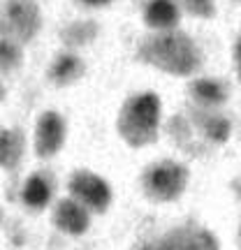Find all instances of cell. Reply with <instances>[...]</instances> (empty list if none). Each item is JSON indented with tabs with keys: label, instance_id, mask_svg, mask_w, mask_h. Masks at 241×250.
I'll use <instances>...</instances> for the list:
<instances>
[{
	"label": "cell",
	"instance_id": "obj_1",
	"mask_svg": "<svg viewBox=\"0 0 241 250\" xmlns=\"http://www.w3.org/2000/svg\"><path fill=\"white\" fill-rule=\"evenodd\" d=\"M137 58L176 77H188L202 65V51L197 44L186 33L176 30H165L160 35L149 37L142 42Z\"/></svg>",
	"mask_w": 241,
	"mask_h": 250
},
{
	"label": "cell",
	"instance_id": "obj_2",
	"mask_svg": "<svg viewBox=\"0 0 241 250\" xmlns=\"http://www.w3.org/2000/svg\"><path fill=\"white\" fill-rule=\"evenodd\" d=\"M158 123L160 98L155 93H142L123 104L118 116V132L130 146H144L158 137Z\"/></svg>",
	"mask_w": 241,
	"mask_h": 250
},
{
	"label": "cell",
	"instance_id": "obj_3",
	"mask_svg": "<svg viewBox=\"0 0 241 250\" xmlns=\"http://www.w3.org/2000/svg\"><path fill=\"white\" fill-rule=\"evenodd\" d=\"M42 26L40 7L33 0H2L0 2V37L17 44L30 42Z\"/></svg>",
	"mask_w": 241,
	"mask_h": 250
},
{
	"label": "cell",
	"instance_id": "obj_4",
	"mask_svg": "<svg viewBox=\"0 0 241 250\" xmlns=\"http://www.w3.org/2000/svg\"><path fill=\"white\" fill-rule=\"evenodd\" d=\"M142 186L144 192L151 199H158V202L179 199L188 186V169L181 162L165 160L160 165H153L151 169H146Z\"/></svg>",
	"mask_w": 241,
	"mask_h": 250
},
{
	"label": "cell",
	"instance_id": "obj_5",
	"mask_svg": "<svg viewBox=\"0 0 241 250\" xmlns=\"http://www.w3.org/2000/svg\"><path fill=\"white\" fill-rule=\"evenodd\" d=\"M70 192L77 202L93 208L95 213H105L111 202V190L107 181H102L93 171H77L70 179Z\"/></svg>",
	"mask_w": 241,
	"mask_h": 250
},
{
	"label": "cell",
	"instance_id": "obj_6",
	"mask_svg": "<svg viewBox=\"0 0 241 250\" xmlns=\"http://www.w3.org/2000/svg\"><path fill=\"white\" fill-rule=\"evenodd\" d=\"M65 142V121L56 111H44L37 121L35 130V151L40 158H51L61 151Z\"/></svg>",
	"mask_w": 241,
	"mask_h": 250
},
{
	"label": "cell",
	"instance_id": "obj_7",
	"mask_svg": "<svg viewBox=\"0 0 241 250\" xmlns=\"http://www.w3.org/2000/svg\"><path fill=\"white\" fill-rule=\"evenodd\" d=\"M142 250H218V241L204 229H174L165 239L149 243Z\"/></svg>",
	"mask_w": 241,
	"mask_h": 250
},
{
	"label": "cell",
	"instance_id": "obj_8",
	"mask_svg": "<svg viewBox=\"0 0 241 250\" xmlns=\"http://www.w3.org/2000/svg\"><path fill=\"white\" fill-rule=\"evenodd\" d=\"M54 223L67 234H84L88 229V211L74 199H63L54 211Z\"/></svg>",
	"mask_w": 241,
	"mask_h": 250
},
{
	"label": "cell",
	"instance_id": "obj_9",
	"mask_svg": "<svg viewBox=\"0 0 241 250\" xmlns=\"http://www.w3.org/2000/svg\"><path fill=\"white\" fill-rule=\"evenodd\" d=\"M179 7L174 0H151L144 12L146 26L155 28V30H172L179 23Z\"/></svg>",
	"mask_w": 241,
	"mask_h": 250
},
{
	"label": "cell",
	"instance_id": "obj_10",
	"mask_svg": "<svg viewBox=\"0 0 241 250\" xmlns=\"http://www.w3.org/2000/svg\"><path fill=\"white\" fill-rule=\"evenodd\" d=\"M26 142H23V132L21 130H0V167L5 169H14L21 155H23Z\"/></svg>",
	"mask_w": 241,
	"mask_h": 250
},
{
	"label": "cell",
	"instance_id": "obj_11",
	"mask_svg": "<svg viewBox=\"0 0 241 250\" xmlns=\"http://www.w3.org/2000/svg\"><path fill=\"white\" fill-rule=\"evenodd\" d=\"M84 61L77 58V56L72 54H65V56H58L56 62L51 65V70H49V77L51 81H56L58 86H67L72 81H77L84 74Z\"/></svg>",
	"mask_w": 241,
	"mask_h": 250
},
{
	"label": "cell",
	"instance_id": "obj_12",
	"mask_svg": "<svg viewBox=\"0 0 241 250\" xmlns=\"http://www.w3.org/2000/svg\"><path fill=\"white\" fill-rule=\"evenodd\" d=\"M21 197H23V204L30 206V208H44L51 202V186L46 183L42 174H35L26 181Z\"/></svg>",
	"mask_w": 241,
	"mask_h": 250
},
{
	"label": "cell",
	"instance_id": "obj_13",
	"mask_svg": "<svg viewBox=\"0 0 241 250\" xmlns=\"http://www.w3.org/2000/svg\"><path fill=\"white\" fill-rule=\"evenodd\" d=\"M190 93H193V98L197 102H202V104H209V107H214V104H223L225 100H227V90L220 81H214V79H197L193 86H190Z\"/></svg>",
	"mask_w": 241,
	"mask_h": 250
},
{
	"label": "cell",
	"instance_id": "obj_14",
	"mask_svg": "<svg viewBox=\"0 0 241 250\" xmlns=\"http://www.w3.org/2000/svg\"><path fill=\"white\" fill-rule=\"evenodd\" d=\"M95 35H98V26L93 21H79V23H72L70 28L63 30V40L72 46L88 44L90 40H95Z\"/></svg>",
	"mask_w": 241,
	"mask_h": 250
},
{
	"label": "cell",
	"instance_id": "obj_15",
	"mask_svg": "<svg viewBox=\"0 0 241 250\" xmlns=\"http://www.w3.org/2000/svg\"><path fill=\"white\" fill-rule=\"evenodd\" d=\"M21 46L17 42H12V40H5V37H0V70L2 72H9V70H17L19 65H21Z\"/></svg>",
	"mask_w": 241,
	"mask_h": 250
},
{
	"label": "cell",
	"instance_id": "obj_16",
	"mask_svg": "<svg viewBox=\"0 0 241 250\" xmlns=\"http://www.w3.org/2000/svg\"><path fill=\"white\" fill-rule=\"evenodd\" d=\"M202 127H204L206 137L216 144L227 142V137H230V121L223 116H206Z\"/></svg>",
	"mask_w": 241,
	"mask_h": 250
},
{
	"label": "cell",
	"instance_id": "obj_17",
	"mask_svg": "<svg viewBox=\"0 0 241 250\" xmlns=\"http://www.w3.org/2000/svg\"><path fill=\"white\" fill-rule=\"evenodd\" d=\"M186 2V9L195 17H214L216 7H214V0H183Z\"/></svg>",
	"mask_w": 241,
	"mask_h": 250
},
{
	"label": "cell",
	"instance_id": "obj_18",
	"mask_svg": "<svg viewBox=\"0 0 241 250\" xmlns=\"http://www.w3.org/2000/svg\"><path fill=\"white\" fill-rule=\"evenodd\" d=\"M81 2H86L90 7H102V5H109L111 0H81Z\"/></svg>",
	"mask_w": 241,
	"mask_h": 250
},
{
	"label": "cell",
	"instance_id": "obj_19",
	"mask_svg": "<svg viewBox=\"0 0 241 250\" xmlns=\"http://www.w3.org/2000/svg\"><path fill=\"white\" fill-rule=\"evenodd\" d=\"M5 98V88H2V86H0V100Z\"/></svg>",
	"mask_w": 241,
	"mask_h": 250
}]
</instances>
